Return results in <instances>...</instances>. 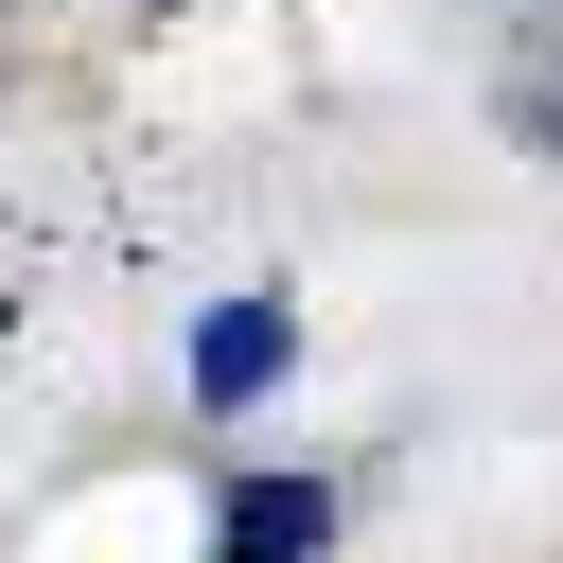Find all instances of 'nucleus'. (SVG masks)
Returning <instances> with one entry per match:
<instances>
[{
  "label": "nucleus",
  "instance_id": "obj_1",
  "mask_svg": "<svg viewBox=\"0 0 563 563\" xmlns=\"http://www.w3.org/2000/svg\"><path fill=\"white\" fill-rule=\"evenodd\" d=\"M211 545H229V563H317V545H334V493H317V475H246Z\"/></svg>",
  "mask_w": 563,
  "mask_h": 563
},
{
  "label": "nucleus",
  "instance_id": "obj_2",
  "mask_svg": "<svg viewBox=\"0 0 563 563\" xmlns=\"http://www.w3.org/2000/svg\"><path fill=\"white\" fill-rule=\"evenodd\" d=\"M264 369H282V317H264V299H229V317L194 334V387H211V405H246Z\"/></svg>",
  "mask_w": 563,
  "mask_h": 563
}]
</instances>
